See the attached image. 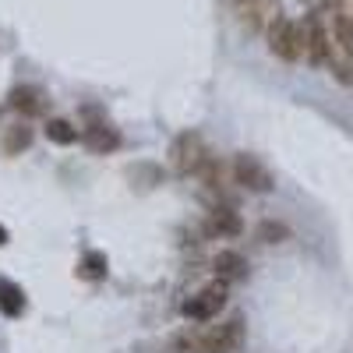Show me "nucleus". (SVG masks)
Returning <instances> with one entry per match:
<instances>
[{"instance_id":"obj_1","label":"nucleus","mask_w":353,"mask_h":353,"mask_svg":"<svg viewBox=\"0 0 353 353\" xmlns=\"http://www.w3.org/2000/svg\"><path fill=\"white\" fill-rule=\"evenodd\" d=\"M269 50L279 57V61L293 64V61H301V53H304V32H301V25L297 21H290V18H276L269 28Z\"/></svg>"},{"instance_id":"obj_2","label":"nucleus","mask_w":353,"mask_h":353,"mask_svg":"<svg viewBox=\"0 0 353 353\" xmlns=\"http://www.w3.org/2000/svg\"><path fill=\"white\" fill-rule=\"evenodd\" d=\"M205 159H209V152H205V141L201 134L194 131H184V134H176L173 145H170V166L181 173V176H191L205 166Z\"/></svg>"},{"instance_id":"obj_3","label":"nucleus","mask_w":353,"mask_h":353,"mask_svg":"<svg viewBox=\"0 0 353 353\" xmlns=\"http://www.w3.org/2000/svg\"><path fill=\"white\" fill-rule=\"evenodd\" d=\"M301 32H304V53L311 57V64H325L332 61V53H336V43L329 36V28L325 21H321L318 14H307L304 25H301Z\"/></svg>"},{"instance_id":"obj_4","label":"nucleus","mask_w":353,"mask_h":353,"mask_svg":"<svg viewBox=\"0 0 353 353\" xmlns=\"http://www.w3.org/2000/svg\"><path fill=\"white\" fill-rule=\"evenodd\" d=\"M244 343V321L241 318H230L223 325L209 329L201 339H198V350L201 353H237Z\"/></svg>"},{"instance_id":"obj_5","label":"nucleus","mask_w":353,"mask_h":353,"mask_svg":"<svg viewBox=\"0 0 353 353\" xmlns=\"http://www.w3.org/2000/svg\"><path fill=\"white\" fill-rule=\"evenodd\" d=\"M223 307H226V283H212V286L198 290L194 297L184 301V318H191V321H209V318H216Z\"/></svg>"},{"instance_id":"obj_6","label":"nucleus","mask_w":353,"mask_h":353,"mask_svg":"<svg viewBox=\"0 0 353 353\" xmlns=\"http://www.w3.org/2000/svg\"><path fill=\"white\" fill-rule=\"evenodd\" d=\"M233 184H241L254 194H265V191H272V173L265 170L254 156L241 152L237 159H233Z\"/></svg>"},{"instance_id":"obj_7","label":"nucleus","mask_w":353,"mask_h":353,"mask_svg":"<svg viewBox=\"0 0 353 353\" xmlns=\"http://www.w3.org/2000/svg\"><path fill=\"white\" fill-rule=\"evenodd\" d=\"M241 230H244V223L230 205H216L209 212V219H205V233H209V237H237Z\"/></svg>"},{"instance_id":"obj_8","label":"nucleus","mask_w":353,"mask_h":353,"mask_svg":"<svg viewBox=\"0 0 353 353\" xmlns=\"http://www.w3.org/2000/svg\"><path fill=\"white\" fill-rule=\"evenodd\" d=\"M332 43L339 53L353 57V11L343 4V8H332Z\"/></svg>"},{"instance_id":"obj_9","label":"nucleus","mask_w":353,"mask_h":353,"mask_svg":"<svg viewBox=\"0 0 353 353\" xmlns=\"http://www.w3.org/2000/svg\"><path fill=\"white\" fill-rule=\"evenodd\" d=\"M212 265H216V276H219L223 283H237V279L248 276V261H244V254H237V251H219Z\"/></svg>"},{"instance_id":"obj_10","label":"nucleus","mask_w":353,"mask_h":353,"mask_svg":"<svg viewBox=\"0 0 353 353\" xmlns=\"http://www.w3.org/2000/svg\"><path fill=\"white\" fill-rule=\"evenodd\" d=\"M81 138H85V145H88L92 152H110V149H117V145H121V134L110 131L106 124H92V128H85V131H81Z\"/></svg>"},{"instance_id":"obj_11","label":"nucleus","mask_w":353,"mask_h":353,"mask_svg":"<svg viewBox=\"0 0 353 353\" xmlns=\"http://www.w3.org/2000/svg\"><path fill=\"white\" fill-rule=\"evenodd\" d=\"M11 106H14L18 113H25V117L46 113V103H43V96L36 92V88H14V92H11Z\"/></svg>"},{"instance_id":"obj_12","label":"nucleus","mask_w":353,"mask_h":353,"mask_svg":"<svg viewBox=\"0 0 353 353\" xmlns=\"http://www.w3.org/2000/svg\"><path fill=\"white\" fill-rule=\"evenodd\" d=\"M46 138H50L53 145H74L81 134H78L74 124L61 121V117H50V121H46Z\"/></svg>"},{"instance_id":"obj_13","label":"nucleus","mask_w":353,"mask_h":353,"mask_svg":"<svg viewBox=\"0 0 353 353\" xmlns=\"http://www.w3.org/2000/svg\"><path fill=\"white\" fill-rule=\"evenodd\" d=\"M0 307H4V314H11V318L25 311V293L8 279H0Z\"/></svg>"},{"instance_id":"obj_14","label":"nucleus","mask_w":353,"mask_h":353,"mask_svg":"<svg viewBox=\"0 0 353 353\" xmlns=\"http://www.w3.org/2000/svg\"><path fill=\"white\" fill-rule=\"evenodd\" d=\"M28 145H32V128H25V124L8 128V134H4V152L8 156H18L21 149H28Z\"/></svg>"},{"instance_id":"obj_15","label":"nucleus","mask_w":353,"mask_h":353,"mask_svg":"<svg viewBox=\"0 0 353 353\" xmlns=\"http://www.w3.org/2000/svg\"><path fill=\"white\" fill-rule=\"evenodd\" d=\"M329 71H332V78L336 81H343V85H353V57H346V53H332V61H329Z\"/></svg>"},{"instance_id":"obj_16","label":"nucleus","mask_w":353,"mask_h":353,"mask_svg":"<svg viewBox=\"0 0 353 353\" xmlns=\"http://www.w3.org/2000/svg\"><path fill=\"white\" fill-rule=\"evenodd\" d=\"M286 233H290V230H286L283 223H261V226H258V237H261L265 244H276V241H283Z\"/></svg>"},{"instance_id":"obj_17","label":"nucleus","mask_w":353,"mask_h":353,"mask_svg":"<svg viewBox=\"0 0 353 353\" xmlns=\"http://www.w3.org/2000/svg\"><path fill=\"white\" fill-rule=\"evenodd\" d=\"M85 269H88V272H85L88 279H99V276L106 272V258H103V254H88V258H85Z\"/></svg>"},{"instance_id":"obj_18","label":"nucleus","mask_w":353,"mask_h":353,"mask_svg":"<svg viewBox=\"0 0 353 353\" xmlns=\"http://www.w3.org/2000/svg\"><path fill=\"white\" fill-rule=\"evenodd\" d=\"M251 4H254V0H233V8H237V11L241 8H251Z\"/></svg>"},{"instance_id":"obj_19","label":"nucleus","mask_w":353,"mask_h":353,"mask_svg":"<svg viewBox=\"0 0 353 353\" xmlns=\"http://www.w3.org/2000/svg\"><path fill=\"white\" fill-rule=\"evenodd\" d=\"M4 241H8V233H4V230H0V244H4Z\"/></svg>"}]
</instances>
